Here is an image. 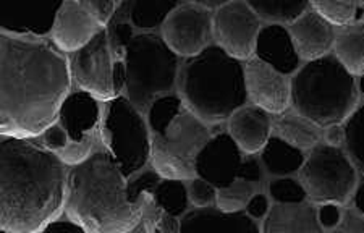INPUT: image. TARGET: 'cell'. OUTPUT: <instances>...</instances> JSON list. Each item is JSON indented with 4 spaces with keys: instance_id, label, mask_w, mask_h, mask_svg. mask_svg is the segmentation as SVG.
<instances>
[{
    "instance_id": "cell-16",
    "label": "cell",
    "mask_w": 364,
    "mask_h": 233,
    "mask_svg": "<svg viewBox=\"0 0 364 233\" xmlns=\"http://www.w3.org/2000/svg\"><path fill=\"white\" fill-rule=\"evenodd\" d=\"M102 116L99 99L85 90L70 92L58 110V121L76 143L101 131Z\"/></svg>"
},
{
    "instance_id": "cell-28",
    "label": "cell",
    "mask_w": 364,
    "mask_h": 233,
    "mask_svg": "<svg viewBox=\"0 0 364 233\" xmlns=\"http://www.w3.org/2000/svg\"><path fill=\"white\" fill-rule=\"evenodd\" d=\"M178 2L180 0H134L132 25L138 29L159 28L178 7Z\"/></svg>"
},
{
    "instance_id": "cell-19",
    "label": "cell",
    "mask_w": 364,
    "mask_h": 233,
    "mask_svg": "<svg viewBox=\"0 0 364 233\" xmlns=\"http://www.w3.org/2000/svg\"><path fill=\"white\" fill-rule=\"evenodd\" d=\"M255 52L257 58H261L282 75H290L299 67V54L293 43L290 29L282 26L280 23H272L261 28Z\"/></svg>"
},
{
    "instance_id": "cell-40",
    "label": "cell",
    "mask_w": 364,
    "mask_h": 233,
    "mask_svg": "<svg viewBox=\"0 0 364 233\" xmlns=\"http://www.w3.org/2000/svg\"><path fill=\"white\" fill-rule=\"evenodd\" d=\"M80 2L96 16L101 25H105L122 4V0H80Z\"/></svg>"
},
{
    "instance_id": "cell-31",
    "label": "cell",
    "mask_w": 364,
    "mask_h": 233,
    "mask_svg": "<svg viewBox=\"0 0 364 233\" xmlns=\"http://www.w3.org/2000/svg\"><path fill=\"white\" fill-rule=\"evenodd\" d=\"M156 202L164 209V211L180 217L183 215L188 207V193L183 180H172V178H164L161 183L157 185L154 193Z\"/></svg>"
},
{
    "instance_id": "cell-35",
    "label": "cell",
    "mask_w": 364,
    "mask_h": 233,
    "mask_svg": "<svg viewBox=\"0 0 364 233\" xmlns=\"http://www.w3.org/2000/svg\"><path fill=\"white\" fill-rule=\"evenodd\" d=\"M252 193H255V188H252L251 182L240 178V182H233L228 186H224V188H219L217 207L227 212L240 211L248 204Z\"/></svg>"
},
{
    "instance_id": "cell-3",
    "label": "cell",
    "mask_w": 364,
    "mask_h": 233,
    "mask_svg": "<svg viewBox=\"0 0 364 233\" xmlns=\"http://www.w3.org/2000/svg\"><path fill=\"white\" fill-rule=\"evenodd\" d=\"M65 214L83 225L86 233L136 229L141 206L128 200L127 178L109 151L99 148L85 162L70 167Z\"/></svg>"
},
{
    "instance_id": "cell-45",
    "label": "cell",
    "mask_w": 364,
    "mask_h": 233,
    "mask_svg": "<svg viewBox=\"0 0 364 233\" xmlns=\"http://www.w3.org/2000/svg\"><path fill=\"white\" fill-rule=\"evenodd\" d=\"M246 209H248V214L255 219H261L269 211V202L267 197L264 195H256L251 196V200L246 204Z\"/></svg>"
},
{
    "instance_id": "cell-10",
    "label": "cell",
    "mask_w": 364,
    "mask_h": 233,
    "mask_svg": "<svg viewBox=\"0 0 364 233\" xmlns=\"http://www.w3.org/2000/svg\"><path fill=\"white\" fill-rule=\"evenodd\" d=\"M209 9L196 4L178 5L162 25V36L177 55L193 57L208 48L213 39Z\"/></svg>"
},
{
    "instance_id": "cell-25",
    "label": "cell",
    "mask_w": 364,
    "mask_h": 233,
    "mask_svg": "<svg viewBox=\"0 0 364 233\" xmlns=\"http://www.w3.org/2000/svg\"><path fill=\"white\" fill-rule=\"evenodd\" d=\"M275 131L285 141L298 146V148H311L319 143L321 133L318 125L301 114L293 110H284L275 121Z\"/></svg>"
},
{
    "instance_id": "cell-4",
    "label": "cell",
    "mask_w": 364,
    "mask_h": 233,
    "mask_svg": "<svg viewBox=\"0 0 364 233\" xmlns=\"http://www.w3.org/2000/svg\"><path fill=\"white\" fill-rule=\"evenodd\" d=\"M180 90L199 119L222 121L245 106L243 63L219 45H208L185 62L180 72Z\"/></svg>"
},
{
    "instance_id": "cell-41",
    "label": "cell",
    "mask_w": 364,
    "mask_h": 233,
    "mask_svg": "<svg viewBox=\"0 0 364 233\" xmlns=\"http://www.w3.org/2000/svg\"><path fill=\"white\" fill-rule=\"evenodd\" d=\"M43 232H70V233H86L85 227L73 220L70 215H58L54 220H50L49 224L44 227Z\"/></svg>"
},
{
    "instance_id": "cell-22",
    "label": "cell",
    "mask_w": 364,
    "mask_h": 233,
    "mask_svg": "<svg viewBox=\"0 0 364 233\" xmlns=\"http://www.w3.org/2000/svg\"><path fill=\"white\" fill-rule=\"evenodd\" d=\"M318 211L311 204H277L269 212L266 233H319Z\"/></svg>"
},
{
    "instance_id": "cell-15",
    "label": "cell",
    "mask_w": 364,
    "mask_h": 233,
    "mask_svg": "<svg viewBox=\"0 0 364 233\" xmlns=\"http://www.w3.org/2000/svg\"><path fill=\"white\" fill-rule=\"evenodd\" d=\"M101 29V23L80 0H65L52 29V43L62 52L72 54L90 43Z\"/></svg>"
},
{
    "instance_id": "cell-38",
    "label": "cell",
    "mask_w": 364,
    "mask_h": 233,
    "mask_svg": "<svg viewBox=\"0 0 364 233\" xmlns=\"http://www.w3.org/2000/svg\"><path fill=\"white\" fill-rule=\"evenodd\" d=\"M41 139H43V144L46 148L55 154L65 149L70 143V138L67 135L65 128L60 125V121H58V124L55 121V124H52L49 128H47L43 135H41Z\"/></svg>"
},
{
    "instance_id": "cell-46",
    "label": "cell",
    "mask_w": 364,
    "mask_h": 233,
    "mask_svg": "<svg viewBox=\"0 0 364 233\" xmlns=\"http://www.w3.org/2000/svg\"><path fill=\"white\" fill-rule=\"evenodd\" d=\"M125 85H127L125 60H115L114 62V87H115L117 96H119L120 92L125 90Z\"/></svg>"
},
{
    "instance_id": "cell-47",
    "label": "cell",
    "mask_w": 364,
    "mask_h": 233,
    "mask_svg": "<svg viewBox=\"0 0 364 233\" xmlns=\"http://www.w3.org/2000/svg\"><path fill=\"white\" fill-rule=\"evenodd\" d=\"M188 2L201 5L204 9H220L222 5L232 2V0H188Z\"/></svg>"
},
{
    "instance_id": "cell-26",
    "label": "cell",
    "mask_w": 364,
    "mask_h": 233,
    "mask_svg": "<svg viewBox=\"0 0 364 233\" xmlns=\"http://www.w3.org/2000/svg\"><path fill=\"white\" fill-rule=\"evenodd\" d=\"M133 2L134 0H122L107 23L109 43L115 60H125L127 45L134 36L132 26Z\"/></svg>"
},
{
    "instance_id": "cell-1",
    "label": "cell",
    "mask_w": 364,
    "mask_h": 233,
    "mask_svg": "<svg viewBox=\"0 0 364 233\" xmlns=\"http://www.w3.org/2000/svg\"><path fill=\"white\" fill-rule=\"evenodd\" d=\"M72 72L50 40L0 34V133L38 138L58 120Z\"/></svg>"
},
{
    "instance_id": "cell-5",
    "label": "cell",
    "mask_w": 364,
    "mask_h": 233,
    "mask_svg": "<svg viewBox=\"0 0 364 233\" xmlns=\"http://www.w3.org/2000/svg\"><path fill=\"white\" fill-rule=\"evenodd\" d=\"M290 96L296 112L318 126L342 124L358 101L353 73L337 55L328 54L299 68L291 81Z\"/></svg>"
},
{
    "instance_id": "cell-11",
    "label": "cell",
    "mask_w": 364,
    "mask_h": 233,
    "mask_svg": "<svg viewBox=\"0 0 364 233\" xmlns=\"http://www.w3.org/2000/svg\"><path fill=\"white\" fill-rule=\"evenodd\" d=\"M214 29L222 49L235 58H248L255 52L261 23L248 4L243 0H232L217 10Z\"/></svg>"
},
{
    "instance_id": "cell-7",
    "label": "cell",
    "mask_w": 364,
    "mask_h": 233,
    "mask_svg": "<svg viewBox=\"0 0 364 233\" xmlns=\"http://www.w3.org/2000/svg\"><path fill=\"white\" fill-rule=\"evenodd\" d=\"M102 143L112 154L125 178H132L148 164L151 136L139 110L127 96L110 99L101 125Z\"/></svg>"
},
{
    "instance_id": "cell-49",
    "label": "cell",
    "mask_w": 364,
    "mask_h": 233,
    "mask_svg": "<svg viewBox=\"0 0 364 233\" xmlns=\"http://www.w3.org/2000/svg\"><path fill=\"white\" fill-rule=\"evenodd\" d=\"M338 138H340V133L336 128V125H332L331 131H328V139H331V143L336 144V143H338Z\"/></svg>"
},
{
    "instance_id": "cell-42",
    "label": "cell",
    "mask_w": 364,
    "mask_h": 233,
    "mask_svg": "<svg viewBox=\"0 0 364 233\" xmlns=\"http://www.w3.org/2000/svg\"><path fill=\"white\" fill-rule=\"evenodd\" d=\"M318 217L321 227H324V229H333V227L338 225L340 220H342V214H340V209L336 204H324V206L319 209Z\"/></svg>"
},
{
    "instance_id": "cell-20",
    "label": "cell",
    "mask_w": 364,
    "mask_h": 233,
    "mask_svg": "<svg viewBox=\"0 0 364 233\" xmlns=\"http://www.w3.org/2000/svg\"><path fill=\"white\" fill-rule=\"evenodd\" d=\"M271 116L257 106H243L230 116V133L245 153L261 151L271 138Z\"/></svg>"
},
{
    "instance_id": "cell-48",
    "label": "cell",
    "mask_w": 364,
    "mask_h": 233,
    "mask_svg": "<svg viewBox=\"0 0 364 233\" xmlns=\"http://www.w3.org/2000/svg\"><path fill=\"white\" fill-rule=\"evenodd\" d=\"M355 206L358 207V211H360L364 215V180L361 182V185L358 186V190H356Z\"/></svg>"
},
{
    "instance_id": "cell-17",
    "label": "cell",
    "mask_w": 364,
    "mask_h": 233,
    "mask_svg": "<svg viewBox=\"0 0 364 233\" xmlns=\"http://www.w3.org/2000/svg\"><path fill=\"white\" fill-rule=\"evenodd\" d=\"M170 154L193 161L209 141V130L193 110L181 109L162 135H154Z\"/></svg>"
},
{
    "instance_id": "cell-50",
    "label": "cell",
    "mask_w": 364,
    "mask_h": 233,
    "mask_svg": "<svg viewBox=\"0 0 364 233\" xmlns=\"http://www.w3.org/2000/svg\"><path fill=\"white\" fill-rule=\"evenodd\" d=\"M361 90H363V92H364V77L361 78Z\"/></svg>"
},
{
    "instance_id": "cell-32",
    "label": "cell",
    "mask_w": 364,
    "mask_h": 233,
    "mask_svg": "<svg viewBox=\"0 0 364 233\" xmlns=\"http://www.w3.org/2000/svg\"><path fill=\"white\" fill-rule=\"evenodd\" d=\"M314 9L333 25H346L353 18H360L364 0H311Z\"/></svg>"
},
{
    "instance_id": "cell-2",
    "label": "cell",
    "mask_w": 364,
    "mask_h": 233,
    "mask_svg": "<svg viewBox=\"0 0 364 233\" xmlns=\"http://www.w3.org/2000/svg\"><path fill=\"white\" fill-rule=\"evenodd\" d=\"M65 162L34 138L2 136L0 232L36 233L65 211Z\"/></svg>"
},
{
    "instance_id": "cell-44",
    "label": "cell",
    "mask_w": 364,
    "mask_h": 233,
    "mask_svg": "<svg viewBox=\"0 0 364 233\" xmlns=\"http://www.w3.org/2000/svg\"><path fill=\"white\" fill-rule=\"evenodd\" d=\"M338 232H351V233H364V217L351 211H346L343 215L342 225L338 227Z\"/></svg>"
},
{
    "instance_id": "cell-18",
    "label": "cell",
    "mask_w": 364,
    "mask_h": 233,
    "mask_svg": "<svg viewBox=\"0 0 364 233\" xmlns=\"http://www.w3.org/2000/svg\"><path fill=\"white\" fill-rule=\"evenodd\" d=\"M333 23L322 16L318 10H306L301 16L290 23V34L296 45L299 57L314 60L326 55L336 44Z\"/></svg>"
},
{
    "instance_id": "cell-8",
    "label": "cell",
    "mask_w": 364,
    "mask_h": 233,
    "mask_svg": "<svg viewBox=\"0 0 364 233\" xmlns=\"http://www.w3.org/2000/svg\"><path fill=\"white\" fill-rule=\"evenodd\" d=\"M308 195L318 202H343L356 185V172L337 146L316 144L299 170Z\"/></svg>"
},
{
    "instance_id": "cell-24",
    "label": "cell",
    "mask_w": 364,
    "mask_h": 233,
    "mask_svg": "<svg viewBox=\"0 0 364 233\" xmlns=\"http://www.w3.org/2000/svg\"><path fill=\"white\" fill-rule=\"evenodd\" d=\"M262 162L274 175H290L299 170L304 164L301 148L285 141L284 138L274 136L262 148Z\"/></svg>"
},
{
    "instance_id": "cell-37",
    "label": "cell",
    "mask_w": 364,
    "mask_h": 233,
    "mask_svg": "<svg viewBox=\"0 0 364 233\" xmlns=\"http://www.w3.org/2000/svg\"><path fill=\"white\" fill-rule=\"evenodd\" d=\"M269 193L280 204H299L304 202L308 196L304 185L298 183L293 178L274 180L271 186H269Z\"/></svg>"
},
{
    "instance_id": "cell-21",
    "label": "cell",
    "mask_w": 364,
    "mask_h": 233,
    "mask_svg": "<svg viewBox=\"0 0 364 233\" xmlns=\"http://www.w3.org/2000/svg\"><path fill=\"white\" fill-rule=\"evenodd\" d=\"M180 232H232V233H257L259 229L251 220L250 214L242 211L227 212L222 209H195L183 215Z\"/></svg>"
},
{
    "instance_id": "cell-33",
    "label": "cell",
    "mask_w": 364,
    "mask_h": 233,
    "mask_svg": "<svg viewBox=\"0 0 364 233\" xmlns=\"http://www.w3.org/2000/svg\"><path fill=\"white\" fill-rule=\"evenodd\" d=\"M346 151L355 166L364 173V104L356 109L343 128Z\"/></svg>"
},
{
    "instance_id": "cell-27",
    "label": "cell",
    "mask_w": 364,
    "mask_h": 233,
    "mask_svg": "<svg viewBox=\"0 0 364 233\" xmlns=\"http://www.w3.org/2000/svg\"><path fill=\"white\" fill-rule=\"evenodd\" d=\"M151 159L152 167L162 178L193 180L196 175L195 164L170 154L154 135L151 138Z\"/></svg>"
},
{
    "instance_id": "cell-29",
    "label": "cell",
    "mask_w": 364,
    "mask_h": 233,
    "mask_svg": "<svg viewBox=\"0 0 364 233\" xmlns=\"http://www.w3.org/2000/svg\"><path fill=\"white\" fill-rule=\"evenodd\" d=\"M257 16L274 23H291L308 9L309 0H246Z\"/></svg>"
},
{
    "instance_id": "cell-34",
    "label": "cell",
    "mask_w": 364,
    "mask_h": 233,
    "mask_svg": "<svg viewBox=\"0 0 364 233\" xmlns=\"http://www.w3.org/2000/svg\"><path fill=\"white\" fill-rule=\"evenodd\" d=\"M180 110L181 99L172 94V92L154 99L148 110L152 135H162L166 131V128L170 125V121L178 115Z\"/></svg>"
},
{
    "instance_id": "cell-9",
    "label": "cell",
    "mask_w": 364,
    "mask_h": 233,
    "mask_svg": "<svg viewBox=\"0 0 364 233\" xmlns=\"http://www.w3.org/2000/svg\"><path fill=\"white\" fill-rule=\"evenodd\" d=\"M70 72L80 90L96 96L99 101L114 99V54L107 29L102 28L83 48L70 55Z\"/></svg>"
},
{
    "instance_id": "cell-6",
    "label": "cell",
    "mask_w": 364,
    "mask_h": 233,
    "mask_svg": "<svg viewBox=\"0 0 364 233\" xmlns=\"http://www.w3.org/2000/svg\"><path fill=\"white\" fill-rule=\"evenodd\" d=\"M127 97L139 112L149 110L154 99L173 91L178 75V57L164 36L134 34L125 50Z\"/></svg>"
},
{
    "instance_id": "cell-36",
    "label": "cell",
    "mask_w": 364,
    "mask_h": 233,
    "mask_svg": "<svg viewBox=\"0 0 364 233\" xmlns=\"http://www.w3.org/2000/svg\"><path fill=\"white\" fill-rule=\"evenodd\" d=\"M161 183V175L156 170H144L138 175H133L127 182V196L130 202L141 206L146 195H152Z\"/></svg>"
},
{
    "instance_id": "cell-13",
    "label": "cell",
    "mask_w": 364,
    "mask_h": 233,
    "mask_svg": "<svg viewBox=\"0 0 364 233\" xmlns=\"http://www.w3.org/2000/svg\"><path fill=\"white\" fill-rule=\"evenodd\" d=\"M240 149L242 148L235 141V138L227 133L209 138V141L195 157L196 173L215 188L228 186L238 177L242 167Z\"/></svg>"
},
{
    "instance_id": "cell-43",
    "label": "cell",
    "mask_w": 364,
    "mask_h": 233,
    "mask_svg": "<svg viewBox=\"0 0 364 233\" xmlns=\"http://www.w3.org/2000/svg\"><path fill=\"white\" fill-rule=\"evenodd\" d=\"M262 177L261 173V166L259 162L255 159H248L242 162V167H240L238 178L246 180V182H259Z\"/></svg>"
},
{
    "instance_id": "cell-39",
    "label": "cell",
    "mask_w": 364,
    "mask_h": 233,
    "mask_svg": "<svg viewBox=\"0 0 364 233\" xmlns=\"http://www.w3.org/2000/svg\"><path fill=\"white\" fill-rule=\"evenodd\" d=\"M190 197H191V201L195 202V206H198V207L209 206V204L217 197L215 191H214V185L205 182V180L201 177L193 178L191 186H190Z\"/></svg>"
},
{
    "instance_id": "cell-23",
    "label": "cell",
    "mask_w": 364,
    "mask_h": 233,
    "mask_svg": "<svg viewBox=\"0 0 364 233\" xmlns=\"http://www.w3.org/2000/svg\"><path fill=\"white\" fill-rule=\"evenodd\" d=\"M336 52L350 73H364V23H346L338 29Z\"/></svg>"
},
{
    "instance_id": "cell-14",
    "label": "cell",
    "mask_w": 364,
    "mask_h": 233,
    "mask_svg": "<svg viewBox=\"0 0 364 233\" xmlns=\"http://www.w3.org/2000/svg\"><path fill=\"white\" fill-rule=\"evenodd\" d=\"M246 91L251 101L267 112L282 114L290 101V85L284 75L261 58H252L245 67Z\"/></svg>"
},
{
    "instance_id": "cell-30",
    "label": "cell",
    "mask_w": 364,
    "mask_h": 233,
    "mask_svg": "<svg viewBox=\"0 0 364 233\" xmlns=\"http://www.w3.org/2000/svg\"><path fill=\"white\" fill-rule=\"evenodd\" d=\"M133 232H180V224L175 220V215L168 214L156 202L154 196L146 195L141 204V220Z\"/></svg>"
},
{
    "instance_id": "cell-12",
    "label": "cell",
    "mask_w": 364,
    "mask_h": 233,
    "mask_svg": "<svg viewBox=\"0 0 364 233\" xmlns=\"http://www.w3.org/2000/svg\"><path fill=\"white\" fill-rule=\"evenodd\" d=\"M65 0H0L4 33L41 38L49 34Z\"/></svg>"
}]
</instances>
